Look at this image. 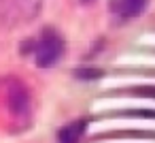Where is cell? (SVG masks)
<instances>
[{"label":"cell","mask_w":155,"mask_h":143,"mask_svg":"<svg viewBox=\"0 0 155 143\" xmlns=\"http://www.w3.org/2000/svg\"><path fill=\"white\" fill-rule=\"evenodd\" d=\"M32 51H34V62L36 66L41 68H51L55 66L64 51H66V43H64V37L55 30V28H45L38 39L32 43Z\"/></svg>","instance_id":"cell-1"},{"label":"cell","mask_w":155,"mask_h":143,"mask_svg":"<svg viewBox=\"0 0 155 143\" xmlns=\"http://www.w3.org/2000/svg\"><path fill=\"white\" fill-rule=\"evenodd\" d=\"M43 11V0H0V22L7 26H24Z\"/></svg>","instance_id":"cell-2"},{"label":"cell","mask_w":155,"mask_h":143,"mask_svg":"<svg viewBox=\"0 0 155 143\" xmlns=\"http://www.w3.org/2000/svg\"><path fill=\"white\" fill-rule=\"evenodd\" d=\"M149 0H108V11L115 19L127 22L144 13Z\"/></svg>","instance_id":"cell-3"},{"label":"cell","mask_w":155,"mask_h":143,"mask_svg":"<svg viewBox=\"0 0 155 143\" xmlns=\"http://www.w3.org/2000/svg\"><path fill=\"white\" fill-rule=\"evenodd\" d=\"M9 109L15 113V117H26L30 111V94L28 88L21 81H11L9 83Z\"/></svg>","instance_id":"cell-4"},{"label":"cell","mask_w":155,"mask_h":143,"mask_svg":"<svg viewBox=\"0 0 155 143\" xmlns=\"http://www.w3.org/2000/svg\"><path fill=\"white\" fill-rule=\"evenodd\" d=\"M85 122L83 120H77V122H70L66 124L64 128H60L58 132V143H81L83 134H85Z\"/></svg>","instance_id":"cell-5"},{"label":"cell","mask_w":155,"mask_h":143,"mask_svg":"<svg viewBox=\"0 0 155 143\" xmlns=\"http://www.w3.org/2000/svg\"><path fill=\"white\" fill-rule=\"evenodd\" d=\"M81 2H83V5H87V2H91V0H81Z\"/></svg>","instance_id":"cell-6"}]
</instances>
